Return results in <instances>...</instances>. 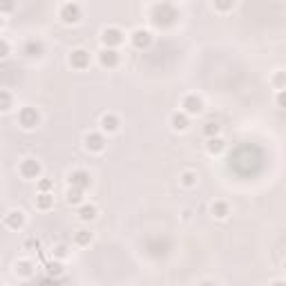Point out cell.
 <instances>
[{
    "label": "cell",
    "instance_id": "cell-1",
    "mask_svg": "<svg viewBox=\"0 0 286 286\" xmlns=\"http://www.w3.org/2000/svg\"><path fill=\"white\" fill-rule=\"evenodd\" d=\"M264 166V152L253 143H242L228 156V168L237 177H255Z\"/></svg>",
    "mask_w": 286,
    "mask_h": 286
},
{
    "label": "cell",
    "instance_id": "cell-2",
    "mask_svg": "<svg viewBox=\"0 0 286 286\" xmlns=\"http://www.w3.org/2000/svg\"><path fill=\"white\" fill-rule=\"evenodd\" d=\"M179 20V11L175 5H170V3H159V5H154V9H152V22L156 27H161V29H166V27H172L175 22Z\"/></svg>",
    "mask_w": 286,
    "mask_h": 286
},
{
    "label": "cell",
    "instance_id": "cell-3",
    "mask_svg": "<svg viewBox=\"0 0 286 286\" xmlns=\"http://www.w3.org/2000/svg\"><path fill=\"white\" fill-rule=\"evenodd\" d=\"M18 125L22 130H36L41 125V114H38L36 108L27 105V108H20L18 110Z\"/></svg>",
    "mask_w": 286,
    "mask_h": 286
},
{
    "label": "cell",
    "instance_id": "cell-4",
    "mask_svg": "<svg viewBox=\"0 0 286 286\" xmlns=\"http://www.w3.org/2000/svg\"><path fill=\"white\" fill-rule=\"evenodd\" d=\"M58 16H60V20H63L65 25H76V22L83 18V11H81V7H78L76 3H65L63 7H60Z\"/></svg>",
    "mask_w": 286,
    "mask_h": 286
},
{
    "label": "cell",
    "instance_id": "cell-5",
    "mask_svg": "<svg viewBox=\"0 0 286 286\" xmlns=\"http://www.w3.org/2000/svg\"><path fill=\"white\" fill-rule=\"evenodd\" d=\"M18 172H20L22 179H38L41 177V172H43V166H41V161H36V159H31L29 156V159L20 161Z\"/></svg>",
    "mask_w": 286,
    "mask_h": 286
},
{
    "label": "cell",
    "instance_id": "cell-6",
    "mask_svg": "<svg viewBox=\"0 0 286 286\" xmlns=\"http://www.w3.org/2000/svg\"><path fill=\"white\" fill-rule=\"evenodd\" d=\"M123 34L119 27H105L103 31H101V43H103V47H119V45L123 43Z\"/></svg>",
    "mask_w": 286,
    "mask_h": 286
},
{
    "label": "cell",
    "instance_id": "cell-7",
    "mask_svg": "<svg viewBox=\"0 0 286 286\" xmlns=\"http://www.w3.org/2000/svg\"><path fill=\"white\" fill-rule=\"evenodd\" d=\"M89 63H92V58H89V52L87 49H74V52L70 54V65H72V70H78V72H83V70H87Z\"/></svg>",
    "mask_w": 286,
    "mask_h": 286
},
{
    "label": "cell",
    "instance_id": "cell-8",
    "mask_svg": "<svg viewBox=\"0 0 286 286\" xmlns=\"http://www.w3.org/2000/svg\"><path fill=\"white\" fill-rule=\"evenodd\" d=\"M181 112H186L188 116L193 114H199L201 110H204V101H201V97H197V94H186L181 101Z\"/></svg>",
    "mask_w": 286,
    "mask_h": 286
},
{
    "label": "cell",
    "instance_id": "cell-9",
    "mask_svg": "<svg viewBox=\"0 0 286 286\" xmlns=\"http://www.w3.org/2000/svg\"><path fill=\"white\" fill-rule=\"evenodd\" d=\"M70 186L87 190L89 186H92V177H89L87 170H81V168H78V170H72L70 172Z\"/></svg>",
    "mask_w": 286,
    "mask_h": 286
},
{
    "label": "cell",
    "instance_id": "cell-10",
    "mask_svg": "<svg viewBox=\"0 0 286 286\" xmlns=\"http://www.w3.org/2000/svg\"><path fill=\"white\" fill-rule=\"evenodd\" d=\"M99 63L101 67H108V70H114L119 65V52L114 47H103L99 52Z\"/></svg>",
    "mask_w": 286,
    "mask_h": 286
},
{
    "label": "cell",
    "instance_id": "cell-11",
    "mask_svg": "<svg viewBox=\"0 0 286 286\" xmlns=\"http://www.w3.org/2000/svg\"><path fill=\"white\" fill-rule=\"evenodd\" d=\"M85 148L89 150V152H103L105 150V137H103V132H89L85 134Z\"/></svg>",
    "mask_w": 286,
    "mask_h": 286
},
{
    "label": "cell",
    "instance_id": "cell-12",
    "mask_svg": "<svg viewBox=\"0 0 286 286\" xmlns=\"http://www.w3.org/2000/svg\"><path fill=\"white\" fill-rule=\"evenodd\" d=\"M5 226H7L9 231H20V228L25 226V212L22 210H9L7 215H5Z\"/></svg>",
    "mask_w": 286,
    "mask_h": 286
},
{
    "label": "cell",
    "instance_id": "cell-13",
    "mask_svg": "<svg viewBox=\"0 0 286 286\" xmlns=\"http://www.w3.org/2000/svg\"><path fill=\"white\" fill-rule=\"evenodd\" d=\"M130 38H132V45L137 49H148L150 45H152V34L148 29H134Z\"/></svg>",
    "mask_w": 286,
    "mask_h": 286
},
{
    "label": "cell",
    "instance_id": "cell-14",
    "mask_svg": "<svg viewBox=\"0 0 286 286\" xmlns=\"http://www.w3.org/2000/svg\"><path fill=\"white\" fill-rule=\"evenodd\" d=\"M121 128V121L116 114H105L101 119V132H108V134H114L116 130Z\"/></svg>",
    "mask_w": 286,
    "mask_h": 286
},
{
    "label": "cell",
    "instance_id": "cell-15",
    "mask_svg": "<svg viewBox=\"0 0 286 286\" xmlns=\"http://www.w3.org/2000/svg\"><path fill=\"white\" fill-rule=\"evenodd\" d=\"M43 52H45V45L41 41H27L25 47H22V54L27 58H38V56H43Z\"/></svg>",
    "mask_w": 286,
    "mask_h": 286
},
{
    "label": "cell",
    "instance_id": "cell-16",
    "mask_svg": "<svg viewBox=\"0 0 286 286\" xmlns=\"http://www.w3.org/2000/svg\"><path fill=\"white\" fill-rule=\"evenodd\" d=\"M170 125H172V130H177V132L188 130V125H190L188 114H186V112H175V114L170 116Z\"/></svg>",
    "mask_w": 286,
    "mask_h": 286
},
{
    "label": "cell",
    "instance_id": "cell-17",
    "mask_svg": "<svg viewBox=\"0 0 286 286\" xmlns=\"http://www.w3.org/2000/svg\"><path fill=\"white\" fill-rule=\"evenodd\" d=\"M99 215V208L94 204H81V208H78V219L81 221H92L97 219Z\"/></svg>",
    "mask_w": 286,
    "mask_h": 286
},
{
    "label": "cell",
    "instance_id": "cell-18",
    "mask_svg": "<svg viewBox=\"0 0 286 286\" xmlns=\"http://www.w3.org/2000/svg\"><path fill=\"white\" fill-rule=\"evenodd\" d=\"M14 271H16V275L18 277H31L34 275V264L29 260H18L16 262V266H14Z\"/></svg>",
    "mask_w": 286,
    "mask_h": 286
},
{
    "label": "cell",
    "instance_id": "cell-19",
    "mask_svg": "<svg viewBox=\"0 0 286 286\" xmlns=\"http://www.w3.org/2000/svg\"><path fill=\"white\" fill-rule=\"evenodd\" d=\"M210 212H212V217H217V219H226V217L231 215V206H228L226 201H215V204L210 206Z\"/></svg>",
    "mask_w": 286,
    "mask_h": 286
},
{
    "label": "cell",
    "instance_id": "cell-20",
    "mask_svg": "<svg viewBox=\"0 0 286 286\" xmlns=\"http://www.w3.org/2000/svg\"><path fill=\"white\" fill-rule=\"evenodd\" d=\"M36 208L38 210H52L54 208V193H41L36 197Z\"/></svg>",
    "mask_w": 286,
    "mask_h": 286
},
{
    "label": "cell",
    "instance_id": "cell-21",
    "mask_svg": "<svg viewBox=\"0 0 286 286\" xmlns=\"http://www.w3.org/2000/svg\"><path fill=\"white\" fill-rule=\"evenodd\" d=\"M83 193H85V190L70 186V188H67V193H65L67 204H70V206H78V204H83Z\"/></svg>",
    "mask_w": 286,
    "mask_h": 286
},
{
    "label": "cell",
    "instance_id": "cell-22",
    "mask_svg": "<svg viewBox=\"0 0 286 286\" xmlns=\"http://www.w3.org/2000/svg\"><path fill=\"white\" fill-rule=\"evenodd\" d=\"M224 148H226V141L217 134V137H210L208 139V143H206V150H208L210 154H219V152H224Z\"/></svg>",
    "mask_w": 286,
    "mask_h": 286
},
{
    "label": "cell",
    "instance_id": "cell-23",
    "mask_svg": "<svg viewBox=\"0 0 286 286\" xmlns=\"http://www.w3.org/2000/svg\"><path fill=\"white\" fill-rule=\"evenodd\" d=\"M197 172L195 170H183L181 175H179V183H181V186H186V188H195L197 186Z\"/></svg>",
    "mask_w": 286,
    "mask_h": 286
},
{
    "label": "cell",
    "instance_id": "cell-24",
    "mask_svg": "<svg viewBox=\"0 0 286 286\" xmlns=\"http://www.w3.org/2000/svg\"><path fill=\"white\" fill-rule=\"evenodd\" d=\"M63 271H65L63 264H60V260H56V257H54V262H49V264H47V273H49V277L56 279V282L60 279V275H63Z\"/></svg>",
    "mask_w": 286,
    "mask_h": 286
},
{
    "label": "cell",
    "instance_id": "cell-25",
    "mask_svg": "<svg viewBox=\"0 0 286 286\" xmlns=\"http://www.w3.org/2000/svg\"><path fill=\"white\" fill-rule=\"evenodd\" d=\"M14 108V99L7 89H0V112H9Z\"/></svg>",
    "mask_w": 286,
    "mask_h": 286
},
{
    "label": "cell",
    "instance_id": "cell-26",
    "mask_svg": "<svg viewBox=\"0 0 286 286\" xmlns=\"http://www.w3.org/2000/svg\"><path fill=\"white\" fill-rule=\"evenodd\" d=\"M212 7L221 14H228V11L235 9V0H212Z\"/></svg>",
    "mask_w": 286,
    "mask_h": 286
},
{
    "label": "cell",
    "instance_id": "cell-27",
    "mask_svg": "<svg viewBox=\"0 0 286 286\" xmlns=\"http://www.w3.org/2000/svg\"><path fill=\"white\" fill-rule=\"evenodd\" d=\"M74 242L78 246H89V242H92V233L85 231V228H81V231H76V235H74Z\"/></svg>",
    "mask_w": 286,
    "mask_h": 286
},
{
    "label": "cell",
    "instance_id": "cell-28",
    "mask_svg": "<svg viewBox=\"0 0 286 286\" xmlns=\"http://www.w3.org/2000/svg\"><path fill=\"white\" fill-rule=\"evenodd\" d=\"M219 132H221V125H219L217 121H208V123L204 125V134H206L208 139H210V137H217Z\"/></svg>",
    "mask_w": 286,
    "mask_h": 286
},
{
    "label": "cell",
    "instance_id": "cell-29",
    "mask_svg": "<svg viewBox=\"0 0 286 286\" xmlns=\"http://www.w3.org/2000/svg\"><path fill=\"white\" fill-rule=\"evenodd\" d=\"M16 9V0H0V16L11 14Z\"/></svg>",
    "mask_w": 286,
    "mask_h": 286
},
{
    "label": "cell",
    "instance_id": "cell-30",
    "mask_svg": "<svg viewBox=\"0 0 286 286\" xmlns=\"http://www.w3.org/2000/svg\"><path fill=\"white\" fill-rule=\"evenodd\" d=\"M52 253H54V257H56V260H65V257L70 255V248H67L65 244H58V246H56V248L52 250Z\"/></svg>",
    "mask_w": 286,
    "mask_h": 286
},
{
    "label": "cell",
    "instance_id": "cell-31",
    "mask_svg": "<svg viewBox=\"0 0 286 286\" xmlns=\"http://www.w3.org/2000/svg\"><path fill=\"white\" fill-rule=\"evenodd\" d=\"M38 190L41 193H54V181L52 179H41L38 181Z\"/></svg>",
    "mask_w": 286,
    "mask_h": 286
},
{
    "label": "cell",
    "instance_id": "cell-32",
    "mask_svg": "<svg viewBox=\"0 0 286 286\" xmlns=\"http://www.w3.org/2000/svg\"><path fill=\"white\" fill-rule=\"evenodd\" d=\"M273 85H275L277 92H284V72H277V74L273 76Z\"/></svg>",
    "mask_w": 286,
    "mask_h": 286
},
{
    "label": "cell",
    "instance_id": "cell-33",
    "mask_svg": "<svg viewBox=\"0 0 286 286\" xmlns=\"http://www.w3.org/2000/svg\"><path fill=\"white\" fill-rule=\"evenodd\" d=\"M11 54V47H9V43L5 41V38H0V60H5L7 56Z\"/></svg>",
    "mask_w": 286,
    "mask_h": 286
},
{
    "label": "cell",
    "instance_id": "cell-34",
    "mask_svg": "<svg viewBox=\"0 0 286 286\" xmlns=\"http://www.w3.org/2000/svg\"><path fill=\"white\" fill-rule=\"evenodd\" d=\"M31 246H36V248H38V239H29V242L25 244V248H31Z\"/></svg>",
    "mask_w": 286,
    "mask_h": 286
},
{
    "label": "cell",
    "instance_id": "cell-35",
    "mask_svg": "<svg viewBox=\"0 0 286 286\" xmlns=\"http://www.w3.org/2000/svg\"><path fill=\"white\" fill-rule=\"evenodd\" d=\"M5 25V20H3V16H0V27H3Z\"/></svg>",
    "mask_w": 286,
    "mask_h": 286
}]
</instances>
